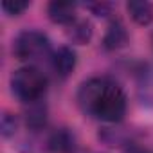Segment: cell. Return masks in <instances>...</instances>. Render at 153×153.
I'll return each instance as SVG.
<instances>
[{"label": "cell", "instance_id": "4fadbf2b", "mask_svg": "<svg viewBox=\"0 0 153 153\" xmlns=\"http://www.w3.org/2000/svg\"><path fill=\"white\" fill-rule=\"evenodd\" d=\"M16 117L11 115V114H4L2 115V123H0V130H2V135L4 137H9L16 131Z\"/></svg>", "mask_w": 153, "mask_h": 153}, {"label": "cell", "instance_id": "7c38bea8", "mask_svg": "<svg viewBox=\"0 0 153 153\" xmlns=\"http://www.w3.org/2000/svg\"><path fill=\"white\" fill-rule=\"evenodd\" d=\"M29 6H31L29 2H20V0H13V2H2V9H4V13H7V15H11V16H18V15H22Z\"/></svg>", "mask_w": 153, "mask_h": 153}, {"label": "cell", "instance_id": "ba28073f", "mask_svg": "<svg viewBox=\"0 0 153 153\" xmlns=\"http://www.w3.org/2000/svg\"><path fill=\"white\" fill-rule=\"evenodd\" d=\"M128 15L139 25H149L153 22V4L146 0H130L126 4Z\"/></svg>", "mask_w": 153, "mask_h": 153}, {"label": "cell", "instance_id": "8992f818", "mask_svg": "<svg viewBox=\"0 0 153 153\" xmlns=\"http://www.w3.org/2000/svg\"><path fill=\"white\" fill-rule=\"evenodd\" d=\"M128 31L124 27V24L121 20H112L108 24V29L103 36V47L105 51H117V49H123L126 43H128Z\"/></svg>", "mask_w": 153, "mask_h": 153}, {"label": "cell", "instance_id": "30bf717a", "mask_svg": "<svg viewBox=\"0 0 153 153\" xmlns=\"http://www.w3.org/2000/svg\"><path fill=\"white\" fill-rule=\"evenodd\" d=\"M25 124L31 130H42L47 124V106L40 101L29 105V110L25 112Z\"/></svg>", "mask_w": 153, "mask_h": 153}, {"label": "cell", "instance_id": "52a82bcc", "mask_svg": "<svg viewBox=\"0 0 153 153\" xmlns=\"http://www.w3.org/2000/svg\"><path fill=\"white\" fill-rule=\"evenodd\" d=\"M47 15L54 24L59 25H72L76 22V4L72 2H51L47 6Z\"/></svg>", "mask_w": 153, "mask_h": 153}, {"label": "cell", "instance_id": "9a60e30c", "mask_svg": "<svg viewBox=\"0 0 153 153\" xmlns=\"http://www.w3.org/2000/svg\"><path fill=\"white\" fill-rule=\"evenodd\" d=\"M124 153H153V151H149L148 148H144V146H140V144L128 142V144H126V149H124Z\"/></svg>", "mask_w": 153, "mask_h": 153}, {"label": "cell", "instance_id": "5b68a950", "mask_svg": "<svg viewBox=\"0 0 153 153\" xmlns=\"http://www.w3.org/2000/svg\"><path fill=\"white\" fill-rule=\"evenodd\" d=\"M76 61H78L76 52L70 47H67V45H63L58 51H54L52 58H51L52 70L59 76V78H67V76L72 74V70L76 68Z\"/></svg>", "mask_w": 153, "mask_h": 153}, {"label": "cell", "instance_id": "277c9868", "mask_svg": "<svg viewBox=\"0 0 153 153\" xmlns=\"http://www.w3.org/2000/svg\"><path fill=\"white\" fill-rule=\"evenodd\" d=\"M137 97L142 106L153 110V63L144 65L137 74Z\"/></svg>", "mask_w": 153, "mask_h": 153}, {"label": "cell", "instance_id": "5bb4252c", "mask_svg": "<svg viewBox=\"0 0 153 153\" xmlns=\"http://www.w3.org/2000/svg\"><path fill=\"white\" fill-rule=\"evenodd\" d=\"M112 4H106V2H96V4H88V9H92L94 11V15H97V16H106V15H110V11H112Z\"/></svg>", "mask_w": 153, "mask_h": 153}, {"label": "cell", "instance_id": "9c48e42d", "mask_svg": "<svg viewBox=\"0 0 153 153\" xmlns=\"http://www.w3.org/2000/svg\"><path fill=\"white\" fill-rule=\"evenodd\" d=\"M47 148L52 153H70L74 149V135L67 128H59L51 133L47 140Z\"/></svg>", "mask_w": 153, "mask_h": 153}, {"label": "cell", "instance_id": "8fae6325", "mask_svg": "<svg viewBox=\"0 0 153 153\" xmlns=\"http://www.w3.org/2000/svg\"><path fill=\"white\" fill-rule=\"evenodd\" d=\"M68 36L74 43H79V45L88 43L90 38H92V24L88 20H76L70 25Z\"/></svg>", "mask_w": 153, "mask_h": 153}, {"label": "cell", "instance_id": "3957f363", "mask_svg": "<svg viewBox=\"0 0 153 153\" xmlns=\"http://www.w3.org/2000/svg\"><path fill=\"white\" fill-rule=\"evenodd\" d=\"M13 52L20 61H25L27 65H33L34 61L42 59H51L52 58V49H51V40L36 29H25L22 31L13 43Z\"/></svg>", "mask_w": 153, "mask_h": 153}, {"label": "cell", "instance_id": "7a4b0ae2", "mask_svg": "<svg viewBox=\"0 0 153 153\" xmlns=\"http://www.w3.org/2000/svg\"><path fill=\"white\" fill-rule=\"evenodd\" d=\"M9 85L18 101L33 105L42 101L43 94L47 92V76L34 65H24L11 74Z\"/></svg>", "mask_w": 153, "mask_h": 153}, {"label": "cell", "instance_id": "6da1fadb", "mask_svg": "<svg viewBox=\"0 0 153 153\" xmlns=\"http://www.w3.org/2000/svg\"><path fill=\"white\" fill-rule=\"evenodd\" d=\"M78 105L85 115L119 123L126 114V94L108 78H90L78 90Z\"/></svg>", "mask_w": 153, "mask_h": 153}]
</instances>
